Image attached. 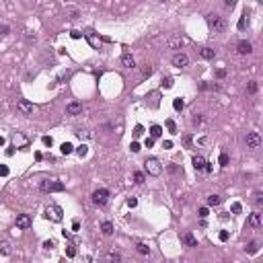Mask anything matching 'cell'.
<instances>
[{
  "instance_id": "cell-34",
  "label": "cell",
  "mask_w": 263,
  "mask_h": 263,
  "mask_svg": "<svg viewBox=\"0 0 263 263\" xmlns=\"http://www.w3.org/2000/svg\"><path fill=\"white\" fill-rule=\"evenodd\" d=\"M167 128H169V132H171V134H177V125H175V121H173V119H167Z\"/></svg>"
},
{
  "instance_id": "cell-10",
  "label": "cell",
  "mask_w": 263,
  "mask_h": 263,
  "mask_svg": "<svg viewBox=\"0 0 263 263\" xmlns=\"http://www.w3.org/2000/svg\"><path fill=\"white\" fill-rule=\"evenodd\" d=\"M29 226H31V216L29 214H19V216H17V228L27 230Z\"/></svg>"
},
{
  "instance_id": "cell-51",
  "label": "cell",
  "mask_w": 263,
  "mask_h": 263,
  "mask_svg": "<svg viewBox=\"0 0 263 263\" xmlns=\"http://www.w3.org/2000/svg\"><path fill=\"white\" fill-rule=\"evenodd\" d=\"M255 202H257V204H261V202H263V195H261V191H257V193H255Z\"/></svg>"
},
{
  "instance_id": "cell-28",
  "label": "cell",
  "mask_w": 263,
  "mask_h": 263,
  "mask_svg": "<svg viewBox=\"0 0 263 263\" xmlns=\"http://www.w3.org/2000/svg\"><path fill=\"white\" fill-rule=\"evenodd\" d=\"M85 35H86V39L90 41V45H93V47H99V45H101V41L97 39V37H95L93 33H85Z\"/></svg>"
},
{
  "instance_id": "cell-48",
  "label": "cell",
  "mask_w": 263,
  "mask_h": 263,
  "mask_svg": "<svg viewBox=\"0 0 263 263\" xmlns=\"http://www.w3.org/2000/svg\"><path fill=\"white\" fill-rule=\"evenodd\" d=\"M144 146H146V148H152V146H154V140H152V138H146Z\"/></svg>"
},
{
  "instance_id": "cell-16",
  "label": "cell",
  "mask_w": 263,
  "mask_h": 263,
  "mask_svg": "<svg viewBox=\"0 0 263 263\" xmlns=\"http://www.w3.org/2000/svg\"><path fill=\"white\" fill-rule=\"evenodd\" d=\"M249 226H253V228H259V226H261V214L259 212L249 216Z\"/></svg>"
},
{
  "instance_id": "cell-9",
  "label": "cell",
  "mask_w": 263,
  "mask_h": 263,
  "mask_svg": "<svg viewBox=\"0 0 263 263\" xmlns=\"http://www.w3.org/2000/svg\"><path fill=\"white\" fill-rule=\"evenodd\" d=\"M236 51L241 56H249L251 51H253V45H251V41H247V39H241L236 43Z\"/></svg>"
},
{
  "instance_id": "cell-39",
  "label": "cell",
  "mask_w": 263,
  "mask_h": 263,
  "mask_svg": "<svg viewBox=\"0 0 263 263\" xmlns=\"http://www.w3.org/2000/svg\"><path fill=\"white\" fill-rule=\"evenodd\" d=\"M197 214H199V218H208V216H210V210L208 208H199Z\"/></svg>"
},
{
  "instance_id": "cell-22",
  "label": "cell",
  "mask_w": 263,
  "mask_h": 263,
  "mask_svg": "<svg viewBox=\"0 0 263 263\" xmlns=\"http://www.w3.org/2000/svg\"><path fill=\"white\" fill-rule=\"evenodd\" d=\"M220 204H222V197H220V195H216V193L208 195V206H220Z\"/></svg>"
},
{
  "instance_id": "cell-31",
  "label": "cell",
  "mask_w": 263,
  "mask_h": 263,
  "mask_svg": "<svg viewBox=\"0 0 263 263\" xmlns=\"http://www.w3.org/2000/svg\"><path fill=\"white\" fill-rule=\"evenodd\" d=\"M160 86H163V89H171V86H173V78H171V76H167V78H163V82H160Z\"/></svg>"
},
{
  "instance_id": "cell-29",
  "label": "cell",
  "mask_w": 263,
  "mask_h": 263,
  "mask_svg": "<svg viewBox=\"0 0 263 263\" xmlns=\"http://www.w3.org/2000/svg\"><path fill=\"white\" fill-rule=\"evenodd\" d=\"M257 251H259V245H257V243H249V245H247V253H249V255H255Z\"/></svg>"
},
{
  "instance_id": "cell-6",
  "label": "cell",
  "mask_w": 263,
  "mask_h": 263,
  "mask_svg": "<svg viewBox=\"0 0 263 263\" xmlns=\"http://www.w3.org/2000/svg\"><path fill=\"white\" fill-rule=\"evenodd\" d=\"M261 146V136L259 132H249L247 134V148H259Z\"/></svg>"
},
{
  "instance_id": "cell-45",
  "label": "cell",
  "mask_w": 263,
  "mask_h": 263,
  "mask_svg": "<svg viewBox=\"0 0 263 263\" xmlns=\"http://www.w3.org/2000/svg\"><path fill=\"white\" fill-rule=\"evenodd\" d=\"M128 206H129V208H136V206H138V199H136V197H128Z\"/></svg>"
},
{
  "instance_id": "cell-33",
  "label": "cell",
  "mask_w": 263,
  "mask_h": 263,
  "mask_svg": "<svg viewBox=\"0 0 263 263\" xmlns=\"http://www.w3.org/2000/svg\"><path fill=\"white\" fill-rule=\"evenodd\" d=\"M247 25H249V19H247V12H245V15L241 17V21H238V29H245Z\"/></svg>"
},
{
  "instance_id": "cell-36",
  "label": "cell",
  "mask_w": 263,
  "mask_h": 263,
  "mask_svg": "<svg viewBox=\"0 0 263 263\" xmlns=\"http://www.w3.org/2000/svg\"><path fill=\"white\" fill-rule=\"evenodd\" d=\"M247 90H249L251 95H255V93H257V82H255V80H251V82L247 85Z\"/></svg>"
},
{
  "instance_id": "cell-11",
  "label": "cell",
  "mask_w": 263,
  "mask_h": 263,
  "mask_svg": "<svg viewBox=\"0 0 263 263\" xmlns=\"http://www.w3.org/2000/svg\"><path fill=\"white\" fill-rule=\"evenodd\" d=\"M80 111H82V103H78V101H72V103L66 105V113L68 115H78Z\"/></svg>"
},
{
  "instance_id": "cell-32",
  "label": "cell",
  "mask_w": 263,
  "mask_h": 263,
  "mask_svg": "<svg viewBox=\"0 0 263 263\" xmlns=\"http://www.w3.org/2000/svg\"><path fill=\"white\" fill-rule=\"evenodd\" d=\"M230 210H232V214H241L243 212V206H241V202H234V204L230 206Z\"/></svg>"
},
{
  "instance_id": "cell-44",
  "label": "cell",
  "mask_w": 263,
  "mask_h": 263,
  "mask_svg": "<svg viewBox=\"0 0 263 263\" xmlns=\"http://www.w3.org/2000/svg\"><path fill=\"white\" fill-rule=\"evenodd\" d=\"M76 255V249L74 247H66V257H74Z\"/></svg>"
},
{
  "instance_id": "cell-56",
  "label": "cell",
  "mask_w": 263,
  "mask_h": 263,
  "mask_svg": "<svg viewBox=\"0 0 263 263\" xmlns=\"http://www.w3.org/2000/svg\"><path fill=\"white\" fill-rule=\"evenodd\" d=\"M4 144H6V140L2 138V136H0V146H4Z\"/></svg>"
},
{
  "instance_id": "cell-42",
  "label": "cell",
  "mask_w": 263,
  "mask_h": 263,
  "mask_svg": "<svg viewBox=\"0 0 263 263\" xmlns=\"http://www.w3.org/2000/svg\"><path fill=\"white\" fill-rule=\"evenodd\" d=\"M228 236H230V234H228V230H222V232L218 234V238L222 241V243H226V241H228Z\"/></svg>"
},
{
  "instance_id": "cell-7",
  "label": "cell",
  "mask_w": 263,
  "mask_h": 263,
  "mask_svg": "<svg viewBox=\"0 0 263 263\" xmlns=\"http://www.w3.org/2000/svg\"><path fill=\"white\" fill-rule=\"evenodd\" d=\"M17 109L23 115H33V103H29L27 99H19L17 101Z\"/></svg>"
},
{
  "instance_id": "cell-54",
  "label": "cell",
  "mask_w": 263,
  "mask_h": 263,
  "mask_svg": "<svg viewBox=\"0 0 263 263\" xmlns=\"http://www.w3.org/2000/svg\"><path fill=\"white\" fill-rule=\"evenodd\" d=\"M15 154V148H6V156H12Z\"/></svg>"
},
{
  "instance_id": "cell-3",
  "label": "cell",
  "mask_w": 263,
  "mask_h": 263,
  "mask_svg": "<svg viewBox=\"0 0 263 263\" xmlns=\"http://www.w3.org/2000/svg\"><path fill=\"white\" fill-rule=\"evenodd\" d=\"M41 191H45V193H58V191H64L66 185L62 183V181H43V183L39 185Z\"/></svg>"
},
{
  "instance_id": "cell-38",
  "label": "cell",
  "mask_w": 263,
  "mask_h": 263,
  "mask_svg": "<svg viewBox=\"0 0 263 263\" xmlns=\"http://www.w3.org/2000/svg\"><path fill=\"white\" fill-rule=\"evenodd\" d=\"M142 134H144V128H142V125H136L134 128V138H140Z\"/></svg>"
},
{
  "instance_id": "cell-47",
  "label": "cell",
  "mask_w": 263,
  "mask_h": 263,
  "mask_svg": "<svg viewBox=\"0 0 263 263\" xmlns=\"http://www.w3.org/2000/svg\"><path fill=\"white\" fill-rule=\"evenodd\" d=\"M163 148L164 150H171V148H173V142H171V140H164V142H163Z\"/></svg>"
},
{
  "instance_id": "cell-53",
  "label": "cell",
  "mask_w": 263,
  "mask_h": 263,
  "mask_svg": "<svg viewBox=\"0 0 263 263\" xmlns=\"http://www.w3.org/2000/svg\"><path fill=\"white\" fill-rule=\"evenodd\" d=\"M76 134H78L80 138H89V132H82V129H80V132H76Z\"/></svg>"
},
{
  "instance_id": "cell-41",
  "label": "cell",
  "mask_w": 263,
  "mask_h": 263,
  "mask_svg": "<svg viewBox=\"0 0 263 263\" xmlns=\"http://www.w3.org/2000/svg\"><path fill=\"white\" fill-rule=\"evenodd\" d=\"M8 173H10L8 167H6V164H0V177H6Z\"/></svg>"
},
{
  "instance_id": "cell-26",
  "label": "cell",
  "mask_w": 263,
  "mask_h": 263,
  "mask_svg": "<svg viewBox=\"0 0 263 263\" xmlns=\"http://www.w3.org/2000/svg\"><path fill=\"white\" fill-rule=\"evenodd\" d=\"M136 249H138L140 255H148L150 253V247H148V245H144V243H138V245H136Z\"/></svg>"
},
{
  "instance_id": "cell-21",
  "label": "cell",
  "mask_w": 263,
  "mask_h": 263,
  "mask_svg": "<svg viewBox=\"0 0 263 263\" xmlns=\"http://www.w3.org/2000/svg\"><path fill=\"white\" fill-rule=\"evenodd\" d=\"M60 152H62V154H66V156H68V154H72V152H74V146L70 144V142H64V144L60 146Z\"/></svg>"
},
{
  "instance_id": "cell-15",
  "label": "cell",
  "mask_w": 263,
  "mask_h": 263,
  "mask_svg": "<svg viewBox=\"0 0 263 263\" xmlns=\"http://www.w3.org/2000/svg\"><path fill=\"white\" fill-rule=\"evenodd\" d=\"M167 45H169V47H173V50H181L183 39H181V37H177V35H173V37H169V39H167Z\"/></svg>"
},
{
  "instance_id": "cell-14",
  "label": "cell",
  "mask_w": 263,
  "mask_h": 263,
  "mask_svg": "<svg viewBox=\"0 0 263 263\" xmlns=\"http://www.w3.org/2000/svg\"><path fill=\"white\" fill-rule=\"evenodd\" d=\"M191 163H193L195 171H204V167H206V158L202 156V154H195L193 158H191Z\"/></svg>"
},
{
  "instance_id": "cell-24",
  "label": "cell",
  "mask_w": 263,
  "mask_h": 263,
  "mask_svg": "<svg viewBox=\"0 0 263 263\" xmlns=\"http://www.w3.org/2000/svg\"><path fill=\"white\" fill-rule=\"evenodd\" d=\"M173 107H175V111H183L185 101L181 99V97H177V99H173Z\"/></svg>"
},
{
  "instance_id": "cell-12",
  "label": "cell",
  "mask_w": 263,
  "mask_h": 263,
  "mask_svg": "<svg viewBox=\"0 0 263 263\" xmlns=\"http://www.w3.org/2000/svg\"><path fill=\"white\" fill-rule=\"evenodd\" d=\"M121 64H124L125 68H136V60H134V56L129 54V51H125V54L121 56Z\"/></svg>"
},
{
  "instance_id": "cell-40",
  "label": "cell",
  "mask_w": 263,
  "mask_h": 263,
  "mask_svg": "<svg viewBox=\"0 0 263 263\" xmlns=\"http://www.w3.org/2000/svg\"><path fill=\"white\" fill-rule=\"evenodd\" d=\"M129 150H132V152L136 154V152H140V150H142V146H140L138 142H132V144H129Z\"/></svg>"
},
{
  "instance_id": "cell-2",
  "label": "cell",
  "mask_w": 263,
  "mask_h": 263,
  "mask_svg": "<svg viewBox=\"0 0 263 263\" xmlns=\"http://www.w3.org/2000/svg\"><path fill=\"white\" fill-rule=\"evenodd\" d=\"M208 25L214 29V33H220V31L226 29V21H224V17L212 12V15H208Z\"/></svg>"
},
{
  "instance_id": "cell-17",
  "label": "cell",
  "mask_w": 263,
  "mask_h": 263,
  "mask_svg": "<svg viewBox=\"0 0 263 263\" xmlns=\"http://www.w3.org/2000/svg\"><path fill=\"white\" fill-rule=\"evenodd\" d=\"M199 56L204 60H214L216 58V51H214L212 47H202V50H199Z\"/></svg>"
},
{
  "instance_id": "cell-18",
  "label": "cell",
  "mask_w": 263,
  "mask_h": 263,
  "mask_svg": "<svg viewBox=\"0 0 263 263\" xmlns=\"http://www.w3.org/2000/svg\"><path fill=\"white\" fill-rule=\"evenodd\" d=\"M101 232H103L105 236H111V234H113V224H111L109 220H105V222L101 224Z\"/></svg>"
},
{
  "instance_id": "cell-23",
  "label": "cell",
  "mask_w": 263,
  "mask_h": 263,
  "mask_svg": "<svg viewBox=\"0 0 263 263\" xmlns=\"http://www.w3.org/2000/svg\"><path fill=\"white\" fill-rule=\"evenodd\" d=\"M160 136H163V128H160V125H152V128H150V138H160Z\"/></svg>"
},
{
  "instance_id": "cell-19",
  "label": "cell",
  "mask_w": 263,
  "mask_h": 263,
  "mask_svg": "<svg viewBox=\"0 0 263 263\" xmlns=\"http://www.w3.org/2000/svg\"><path fill=\"white\" fill-rule=\"evenodd\" d=\"M10 253H12V249H10V243H8V241H2V243H0V255L8 257Z\"/></svg>"
},
{
  "instance_id": "cell-46",
  "label": "cell",
  "mask_w": 263,
  "mask_h": 263,
  "mask_svg": "<svg viewBox=\"0 0 263 263\" xmlns=\"http://www.w3.org/2000/svg\"><path fill=\"white\" fill-rule=\"evenodd\" d=\"M43 247H45V249H54V247H56V241H51V238H50V241H45Z\"/></svg>"
},
{
  "instance_id": "cell-27",
  "label": "cell",
  "mask_w": 263,
  "mask_h": 263,
  "mask_svg": "<svg viewBox=\"0 0 263 263\" xmlns=\"http://www.w3.org/2000/svg\"><path fill=\"white\" fill-rule=\"evenodd\" d=\"M218 163H220V167H228V163H230V156L226 152H222L220 154V158H218Z\"/></svg>"
},
{
  "instance_id": "cell-52",
  "label": "cell",
  "mask_w": 263,
  "mask_h": 263,
  "mask_svg": "<svg viewBox=\"0 0 263 263\" xmlns=\"http://www.w3.org/2000/svg\"><path fill=\"white\" fill-rule=\"evenodd\" d=\"M142 72H144V76H150V74H152V68H150V66H148V64H146V68H144V70H142Z\"/></svg>"
},
{
  "instance_id": "cell-4",
  "label": "cell",
  "mask_w": 263,
  "mask_h": 263,
  "mask_svg": "<svg viewBox=\"0 0 263 263\" xmlns=\"http://www.w3.org/2000/svg\"><path fill=\"white\" fill-rule=\"evenodd\" d=\"M144 169L148 175H160V171H163V167H160V160L158 158H146L144 160Z\"/></svg>"
},
{
  "instance_id": "cell-25",
  "label": "cell",
  "mask_w": 263,
  "mask_h": 263,
  "mask_svg": "<svg viewBox=\"0 0 263 263\" xmlns=\"http://www.w3.org/2000/svg\"><path fill=\"white\" fill-rule=\"evenodd\" d=\"M76 154H78L80 158H85L86 154H89V146H86V144H80L78 148H76Z\"/></svg>"
},
{
  "instance_id": "cell-20",
  "label": "cell",
  "mask_w": 263,
  "mask_h": 263,
  "mask_svg": "<svg viewBox=\"0 0 263 263\" xmlns=\"http://www.w3.org/2000/svg\"><path fill=\"white\" fill-rule=\"evenodd\" d=\"M107 261L109 263H119L121 261V255H119L117 251H109V253H107Z\"/></svg>"
},
{
  "instance_id": "cell-1",
  "label": "cell",
  "mask_w": 263,
  "mask_h": 263,
  "mask_svg": "<svg viewBox=\"0 0 263 263\" xmlns=\"http://www.w3.org/2000/svg\"><path fill=\"white\" fill-rule=\"evenodd\" d=\"M90 197H93V204H95V206L103 208V206H107V202H109V191H107V189H103V187H101V189H95Z\"/></svg>"
},
{
  "instance_id": "cell-13",
  "label": "cell",
  "mask_w": 263,
  "mask_h": 263,
  "mask_svg": "<svg viewBox=\"0 0 263 263\" xmlns=\"http://www.w3.org/2000/svg\"><path fill=\"white\" fill-rule=\"evenodd\" d=\"M181 241H183L187 247H197V238H195L191 232H183L181 234Z\"/></svg>"
},
{
  "instance_id": "cell-49",
  "label": "cell",
  "mask_w": 263,
  "mask_h": 263,
  "mask_svg": "<svg viewBox=\"0 0 263 263\" xmlns=\"http://www.w3.org/2000/svg\"><path fill=\"white\" fill-rule=\"evenodd\" d=\"M72 230H74V232H78V230H80V222H78V220L72 222Z\"/></svg>"
},
{
  "instance_id": "cell-30",
  "label": "cell",
  "mask_w": 263,
  "mask_h": 263,
  "mask_svg": "<svg viewBox=\"0 0 263 263\" xmlns=\"http://www.w3.org/2000/svg\"><path fill=\"white\" fill-rule=\"evenodd\" d=\"M134 183H138V185H142V183H144V173L136 171V173H134Z\"/></svg>"
},
{
  "instance_id": "cell-55",
  "label": "cell",
  "mask_w": 263,
  "mask_h": 263,
  "mask_svg": "<svg viewBox=\"0 0 263 263\" xmlns=\"http://www.w3.org/2000/svg\"><path fill=\"white\" fill-rule=\"evenodd\" d=\"M0 31H2V35H6V33H8V27L2 25V27H0Z\"/></svg>"
},
{
  "instance_id": "cell-37",
  "label": "cell",
  "mask_w": 263,
  "mask_h": 263,
  "mask_svg": "<svg viewBox=\"0 0 263 263\" xmlns=\"http://www.w3.org/2000/svg\"><path fill=\"white\" fill-rule=\"evenodd\" d=\"M158 97H160L158 93H150V99H152L150 103H152V107H158Z\"/></svg>"
},
{
  "instance_id": "cell-5",
  "label": "cell",
  "mask_w": 263,
  "mask_h": 263,
  "mask_svg": "<svg viewBox=\"0 0 263 263\" xmlns=\"http://www.w3.org/2000/svg\"><path fill=\"white\" fill-rule=\"evenodd\" d=\"M45 216L50 220H54V222H62V208L56 206V204L47 206V208H45Z\"/></svg>"
},
{
  "instance_id": "cell-43",
  "label": "cell",
  "mask_w": 263,
  "mask_h": 263,
  "mask_svg": "<svg viewBox=\"0 0 263 263\" xmlns=\"http://www.w3.org/2000/svg\"><path fill=\"white\" fill-rule=\"evenodd\" d=\"M82 31H70V37H72V39H80V37H82Z\"/></svg>"
},
{
  "instance_id": "cell-8",
  "label": "cell",
  "mask_w": 263,
  "mask_h": 263,
  "mask_svg": "<svg viewBox=\"0 0 263 263\" xmlns=\"http://www.w3.org/2000/svg\"><path fill=\"white\" fill-rule=\"evenodd\" d=\"M187 64H189L187 54H183V51H177V54L173 56V66H177V68H185Z\"/></svg>"
},
{
  "instance_id": "cell-50",
  "label": "cell",
  "mask_w": 263,
  "mask_h": 263,
  "mask_svg": "<svg viewBox=\"0 0 263 263\" xmlns=\"http://www.w3.org/2000/svg\"><path fill=\"white\" fill-rule=\"evenodd\" d=\"M216 76H218V78H224V76H226V70H222V68L216 70Z\"/></svg>"
},
{
  "instance_id": "cell-35",
  "label": "cell",
  "mask_w": 263,
  "mask_h": 263,
  "mask_svg": "<svg viewBox=\"0 0 263 263\" xmlns=\"http://www.w3.org/2000/svg\"><path fill=\"white\" fill-rule=\"evenodd\" d=\"M41 142H43V146H47V148H51V146H54V140H51V136H43V138H41Z\"/></svg>"
}]
</instances>
